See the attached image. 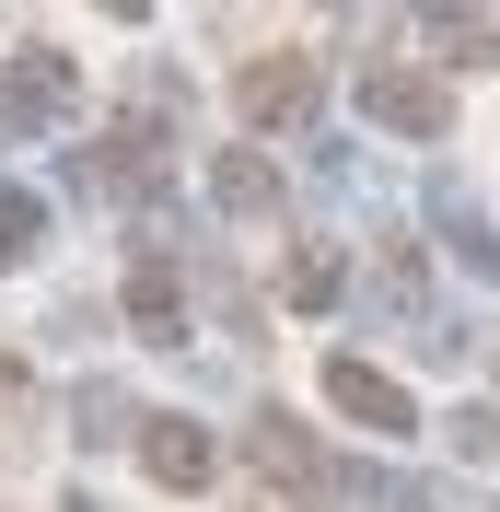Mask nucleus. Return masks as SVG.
<instances>
[{"mask_svg": "<svg viewBox=\"0 0 500 512\" xmlns=\"http://www.w3.org/2000/svg\"><path fill=\"white\" fill-rule=\"evenodd\" d=\"M373 501H384V512H442V501H431V489H419V478H384Z\"/></svg>", "mask_w": 500, "mask_h": 512, "instance_id": "13", "label": "nucleus"}, {"mask_svg": "<svg viewBox=\"0 0 500 512\" xmlns=\"http://www.w3.org/2000/svg\"><path fill=\"white\" fill-rule=\"evenodd\" d=\"M210 198L233 210V222H268V210H280V163L268 152H221L210 163Z\"/></svg>", "mask_w": 500, "mask_h": 512, "instance_id": "8", "label": "nucleus"}, {"mask_svg": "<svg viewBox=\"0 0 500 512\" xmlns=\"http://www.w3.org/2000/svg\"><path fill=\"white\" fill-rule=\"evenodd\" d=\"M245 454H256V478H268V489H291V512H326V501L349 489L338 466L314 454V431H303L291 408H268V419H256V431H245Z\"/></svg>", "mask_w": 500, "mask_h": 512, "instance_id": "1", "label": "nucleus"}, {"mask_svg": "<svg viewBox=\"0 0 500 512\" xmlns=\"http://www.w3.org/2000/svg\"><path fill=\"white\" fill-rule=\"evenodd\" d=\"M35 233H47V198H35V187H0V268L35 256Z\"/></svg>", "mask_w": 500, "mask_h": 512, "instance_id": "9", "label": "nucleus"}, {"mask_svg": "<svg viewBox=\"0 0 500 512\" xmlns=\"http://www.w3.org/2000/svg\"><path fill=\"white\" fill-rule=\"evenodd\" d=\"M233 105H245V128H291V117L314 105V59H303V47H268V59H245Z\"/></svg>", "mask_w": 500, "mask_h": 512, "instance_id": "4", "label": "nucleus"}, {"mask_svg": "<svg viewBox=\"0 0 500 512\" xmlns=\"http://www.w3.org/2000/svg\"><path fill=\"white\" fill-rule=\"evenodd\" d=\"M326 408H338V419H361V431H384V443H407V431H419L407 384H396V373H373L361 350H338V361H326Z\"/></svg>", "mask_w": 500, "mask_h": 512, "instance_id": "3", "label": "nucleus"}, {"mask_svg": "<svg viewBox=\"0 0 500 512\" xmlns=\"http://www.w3.org/2000/svg\"><path fill=\"white\" fill-rule=\"evenodd\" d=\"M140 466H152L163 489H210L221 478V443L198 431V419H140Z\"/></svg>", "mask_w": 500, "mask_h": 512, "instance_id": "6", "label": "nucleus"}, {"mask_svg": "<svg viewBox=\"0 0 500 512\" xmlns=\"http://www.w3.org/2000/svg\"><path fill=\"white\" fill-rule=\"evenodd\" d=\"M128 326H140L152 350H175V338H187V280H175L163 256H140V268H128Z\"/></svg>", "mask_w": 500, "mask_h": 512, "instance_id": "7", "label": "nucleus"}, {"mask_svg": "<svg viewBox=\"0 0 500 512\" xmlns=\"http://www.w3.org/2000/svg\"><path fill=\"white\" fill-rule=\"evenodd\" d=\"M361 117L396 128V140H442V128H454V94H442V70L373 59V70H361Z\"/></svg>", "mask_w": 500, "mask_h": 512, "instance_id": "2", "label": "nucleus"}, {"mask_svg": "<svg viewBox=\"0 0 500 512\" xmlns=\"http://www.w3.org/2000/svg\"><path fill=\"white\" fill-rule=\"evenodd\" d=\"M70 94H82V82H70L59 47H24V59L0 70V128H47V117H70Z\"/></svg>", "mask_w": 500, "mask_h": 512, "instance_id": "5", "label": "nucleus"}, {"mask_svg": "<svg viewBox=\"0 0 500 512\" xmlns=\"http://www.w3.org/2000/svg\"><path fill=\"white\" fill-rule=\"evenodd\" d=\"M431 35H442L466 70H489V59H500V24H489V12H431Z\"/></svg>", "mask_w": 500, "mask_h": 512, "instance_id": "10", "label": "nucleus"}, {"mask_svg": "<svg viewBox=\"0 0 500 512\" xmlns=\"http://www.w3.org/2000/svg\"><path fill=\"white\" fill-rule=\"evenodd\" d=\"M338 280H349V268H338L326 245H303V256H291V303H303V315H326V303H338Z\"/></svg>", "mask_w": 500, "mask_h": 512, "instance_id": "11", "label": "nucleus"}, {"mask_svg": "<svg viewBox=\"0 0 500 512\" xmlns=\"http://www.w3.org/2000/svg\"><path fill=\"white\" fill-rule=\"evenodd\" d=\"M442 443L466 454V466H500V408H454V419H442Z\"/></svg>", "mask_w": 500, "mask_h": 512, "instance_id": "12", "label": "nucleus"}]
</instances>
